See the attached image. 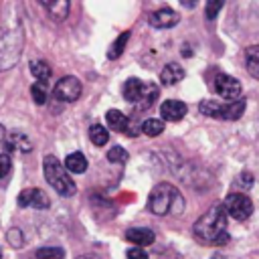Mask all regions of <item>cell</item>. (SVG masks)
Wrapping results in <instances>:
<instances>
[{"label": "cell", "instance_id": "obj_14", "mask_svg": "<svg viewBox=\"0 0 259 259\" xmlns=\"http://www.w3.org/2000/svg\"><path fill=\"white\" fill-rule=\"evenodd\" d=\"M4 144H6V150H18V152H30L32 150V144L30 140L22 134V132H10L6 134L4 138Z\"/></svg>", "mask_w": 259, "mask_h": 259}, {"label": "cell", "instance_id": "obj_2", "mask_svg": "<svg viewBox=\"0 0 259 259\" xmlns=\"http://www.w3.org/2000/svg\"><path fill=\"white\" fill-rule=\"evenodd\" d=\"M182 206H184V200L172 184L162 182V184H156L152 188L150 198H148V208L154 214L164 217L168 212H182Z\"/></svg>", "mask_w": 259, "mask_h": 259}, {"label": "cell", "instance_id": "obj_32", "mask_svg": "<svg viewBox=\"0 0 259 259\" xmlns=\"http://www.w3.org/2000/svg\"><path fill=\"white\" fill-rule=\"evenodd\" d=\"M210 259H225V257H223V255H219V253H217V255H212V257H210Z\"/></svg>", "mask_w": 259, "mask_h": 259}, {"label": "cell", "instance_id": "obj_21", "mask_svg": "<svg viewBox=\"0 0 259 259\" xmlns=\"http://www.w3.org/2000/svg\"><path fill=\"white\" fill-rule=\"evenodd\" d=\"M89 140H91L95 146H105L107 140H109V132H107L103 125L95 123V125L89 127Z\"/></svg>", "mask_w": 259, "mask_h": 259}, {"label": "cell", "instance_id": "obj_26", "mask_svg": "<svg viewBox=\"0 0 259 259\" xmlns=\"http://www.w3.org/2000/svg\"><path fill=\"white\" fill-rule=\"evenodd\" d=\"M30 95H32V101L36 105L47 103V87H45V83H34L30 87Z\"/></svg>", "mask_w": 259, "mask_h": 259}, {"label": "cell", "instance_id": "obj_11", "mask_svg": "<svg viewBox=\"0 0 259 259\" xmlns=\"http://www.w3.org/2000/svg\"><path fill=\"white\" fill-rule=\"evenodd\" d=\"M160 113H162V119L166 121H180L186 115V103L178 99H168L162 103Z\"/></svg>", "mask_w": 259, "mask_h": 259}, {"label": "cell", "instance_id": "obj_16", "mask_svg": "<svg viewBox=\"0 0 259 259\" xmlns=\"http://www.w3.org/2000/svg\"><path fill=\"white\" fill-rule=\"evenodd\" d=\"M63 168L67 172H73V174H83L87 170V158L81 154V152H73L65 158V164Z\"/></svg>", "mask_w": 259, "mask_h": 259}, {"label": "cell", "instance_id": "obj_28", "mask_svg": "<svg viewBox=\"0 0 259 259\" xmlns=\"http://www.w3.org/2000/svg\"><path fill=\"white\" fill-rule=\"evenodd\" d=\"M12 170V162H10V156L8 154H0V178L8 176Z\"/></svg>", "mask_w": 259, "mask_h": 259}, {"label": "cell", "instance_id": "obj_30", "mask_svg": "<svg viewBox=\"0 0 259 259\" xmlns=\"http://www.w3.org/2000/svg\"><path fill=\"white\" fill-rule=\"evenodd\" d=\"M127 259H148V253L140 247H132L127 249Z\"/></svg>", "mask_w": 259, "mask_h": 259}, {"label": "cell", "instance_id": "obj_5", "mask_svg": "<svg viewBox=\"0 0 259 259\" xmlns=\"http://www.w3.org/2000/svg\"><path fill=\"white\" fill-rule=\"evenodd\" d=\"M245 99H237L231 103H219L214 99H202L198 109L206 117H219V119H239L245 113Z\"/></svg>", "mask_w": 259, "mask_h": 259}, {"label": "cell", "instance_id": "obj_7", "mask_svg": "<svg viewBox=\"0 0 259 259\" xmlns=\"http://www.w3.org/2000/svg\"><path fill=\"white\" fill-rule=\"evenodd\" d=\"M81 89H83L81 87V81L77 77H73V75H67V77H63V79L57 81V85H55V97L59 101L71 103V101H77L81 97Z\"/></svg>", "mask_w": 259, "mask_h": 259}, {"label": "cell", "instance_id": "obj_1", "mask_svg": "<svg viewBox=\"0 0 259 259\" xmlns=\"http://www.w3.org/2000/svg\"><path fill=\"white\" fill-rule=\"evenodd\" d=\"M194 237L204 245H225L229 241L227 231V212L223 204L208 208L192 227Z\"/></svg>", "mask_w": 259, "mask_h": 259}, {"label": "cell", "instance_id": "obj_6", "mask_svg": "<svg viewBox=\"0 0 259 259\" xmlns=\"http://www.w3.org/2000/svg\"><path fill=\"white\" fill-rule=\"evenodd\" d=\"M225 212L231 214L235 221H247L253 214V202L247 194L243 192H233L227 196L225 204H223Z\"/></svg>", "mask_w": 259, "mask_h": 259}, {"label": "cell", "instance_id": "obj_22", "mask_svg": "<svg viewBox=\"0 0 259 259\" xmlns=\"http://www.w3.org/2000/svg\"><path fill=\"white\" fill-rule=\"evenodd\" d=\"M140 130H142L146 136L156 138V136H160V134L164 132V121H162V119H146V121L140 125Z\"/></svg>", "mask_w": 259, "mask_h": 259}, {"label": "cell", "instance_id": "obj_18", "mask_svg": "<svg viewBox=\"0 0 259 259\" xmlns=\"http://www.w3.org/2000/svg\"><path fill=\"white\" fill-rule=\"evenodd\" d=\"M105 119H107V125L111 130H115V132H125L127 125H130V119L121 111H117V109H109L105 113Z\"/></svg>", "mask_w": 259, "mask_h": 259}, {"label": "cell", "instance_id": "obj_15", "mask_svg": "<svg viewBox=\"0 0 259 259\" xmlns=\"http://www.w3.org/2000/svg\"><path fill=\"white\" fill-rule=\"evenodd\" d=\"M184 79V69L180 67V65H176V63H168L162 71H160V83L162 85H176L178 81H182Z\"/></svg>", "mask_w": 259, "mask_h": 259}, {"label": "cell", "instance_id": "obj_12", "mask_svg": "<svg viewBox=\"0 0 259 259\" xmlns=\"http://www.w3.org/2000/svg\"><path fill=\"white\" fill-rule=\"evenodd\" d=\"M125 239L130 241V243H134L136 247H148V245H152L154 243V239H156V235H154V231L152 229H148V227H132V229H127V233H125Z\"/></svg>", "mask_w": 259, "mask_h": 259}, {"label": "cell", "instance_id": "obj_29", "mask_svg": "<svg viewBox=\"0 0 259 259\" xmlns=\"http://www.w3.org/2000/svg\"><path fill=\"white\" fill-rule=\"evenodd\" d=\"M221 8H223V2H221V0L208 2V4H206V18H208V20H212V18L217 16V12H219Z\"/></svg>", "mask_w": 259, "mask_h": 259}, {"label": "cell", "instance_id": "obj_17", "mask_svg": "<svg viewBox=\"0 0 259 259\" xmlns=\"http://www.w3.org/2000/svg\"><path fill=\"white\" fill-rule=\"evenodd\" d=\"M245 63H247V71L251 77L259 79V45L247 47L245 51Z\"/></svg>", "mask_w": 259, "mask_h": 259}, {"label": "cell", "instance_id": "obj_24", "mask_svg": "<svg viewBox=\"0 0 259 259\" xmlns=\"http://www.w3.org/2000/svg\"><path fill=\"white\" fill-rule=\"evenodd\" d=\"M127 158H130V154L121 146H113V148L107 150V160L113 162V164H125Z\"/></svg>", "mask_w": 259, "mask_h": 259}, {"label": "cell", "instance_id": "obj_9", "mask_svg": "<svg viewBox=\"0 0 259 259\" xmlns=\"http://www.w3.org/2000/svg\"><path fill=\"white\" fill-rule=\"evenodd\" d=\"M18 206H32V208H49L51 200L40 188H26L16 198Z\"/></svg>", "mask_w": 259, "mask_h": 259}, {"label": "cell", "instance_id": "obj_10", "mask_svg": "<svg viewBox=\"0 0 259 259\" xmlns=\"http://www.w3.org/2000/svg\"><path fill=\"white\" fill-rule=\"evenodd\" d=\"M121 91H123L125 101H130V103H140V101L144 99L146 91H148V83H144V81L132 77V79H127V81L123 83V89H121Z\"/></svg>", "mask_w": 259, "mask_h": 259}, {"label": "cell", "instance_id": "obj_3", "mask_svg": "<svg viewBox=\"0 0 259 259\" xmlns=\"http://www.w3.org/2000/svg\"><path fill=\"white\" fill-rule=\"evenodd\" d=\"M42 172H45L47 182L61 196H73L77 192V186H75L73 178L67 174V170L63 168V164L55 156H45V160H42Z\"/></svg>", "mask_w": 259, "mask_h": 259}, {"label": "cell", "instance_id": "obj_20", "mask_svg": "<svg viewBox=\"0 0 259 259\" xmlns=\"http://www.w3.org/2000/svg\"><path fill=\"white\" fill-rule=\"evenodd\" d=\"M30 73L38 79V83H47L51 79V75H53L51 65L47 61H32L30 63Z\"/></svg>", "mask_w": 259, "mask_h": 259}, {"label": "cell", "instance_id": "obj_4", "mask_svg": "<svg viewBox=\"0 0 259 259\" xmlns=\"http://www.w3.org/2000/svg\"><path fill=\"white\" fill-rule=\"evenodd\" d=\"M22 28L18 22H14V26H8V30L0 32V71L10 69L22 51Z\"/></svg>", "mask_w": 259, "mask_h": 259}, {"label": "cell", "instance_id": "obj_33", "mask_svg": "<svg viewBox=\"0 0 259 259\" xmlns=\"http://www.w3.org/2000/svg\"><path fill=\"white\" fill-rule=\"evenodd\" d=\"M79 259H95V257H87V255H85V257H79Z\"/></svg>", "mask_w": 259, "mask_h": 259}, {"label": "cell", "instance_id": "obj_19", "mask_svg": "<svg viewBox=\"0 0 259 259\" xmlns=\"http://www.w3.org/2000/svg\"><path fill=\"white\" fill-rule=\"evenodd\" d=\"M42 6L47 8V12L51 14V18H55V20H63V18H67V14H69V2H65V0L42 2Z\"/></svg>", "mask_w": 259, "mask_h": 259}, {"label": "cell", "instance_id": "obj_27", "mask_svg": "<svg viewBox=\"0 0 259 259\" xmlns=\"http://www.w3.org/2000/svg\"><path fill=\"white\" fill-rule=\"evenodd\" d=\"M235 184L241 186L243 190L251 188V186H253V174H251V172H243V174H239L237 180H235Z\"/></svg>", "mask_w": 259, "mask_h": 259}, {"label": "cell", "instance_id": "obj_31", "mask_svg": "<svg viewBox=\"0 0 259 259\" xmlns=\"http://www.w3.org/2000/svg\"><path fill=\"white\" fill-rule=\"evenodd\" d=\"M4 138H6V130L0 125V142H4Z\"/></svg>", "mask_w": 259, "mask_h": 259}, {"label": "cell", "instance_id": "obj_13", "mask_svg": "<svg viewBox=\"0 0 259 259\" xmlns=\"http://www.w3.org/2000/svg\"><path fill=\"white\" fill-rule=\"evenodd\" d=\"M148 20L156 28H170L178 22V14L172 8H160V10H154Z\"/></svg>", "mask_w": 259, "mask_h": 259}, {"label": "cell", "instance_id": "obj_8", "mask_svg": "<svg viewBox=\"0 0 259 259\" xmlns=\"http://www.w3.org/2000/svg\"><path fill=\"white\" fill-rule=\"evenodd\" d=\"M214 89H217V93L221 97L227 99V103L241 99V83L235 77H231V75H217Z\"/></svg>", "mask_w": 259, "mask_h": 259}, {"label": "cell", "instance_id": "obj_23", "mask_svg": "<svg viewBox=\"0 0 259 259\" xmlns=\"http://www.w3.org/2000/svg\"><path fill=\"white\" fill-rule=\"evenodd\" d=\"M127 40H130V30H123V32L115 38V42L111 45V49L107 51V57H109V59H117V57L123 53V47H125Z\"/></svg>", "mask_w": 259, "mask_h": 259}, {"label": "cell", "instance_id": "obj_25", "mask_svg": "<svg viewBox=\"0 0 259 259\" xmlns=\"http://www.w3.org/2000/svg\"><path fill=\"white\" fill-rule=\"evenodd\" d=\"M36 259H65V251L61 247H42L36 251Z\"/></svg>", "mask_w": 259, "mask_h": 259}]
</instances>
